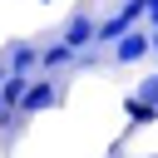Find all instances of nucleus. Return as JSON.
Instances as JSON below:
<instances>
[{"label":"nucleus","instance_id":"obj_1","mask_svg":"<svg viewBox=\"0 0 158 158\" xmlns=\"http://www.w3.org/2000/svg\"><path fill=\"white\" fill-rule=\"evenodd\" d=\"M153 54V35H143V30H128V35H118V44H114V59L118 64H138V59H148Z\"/></svg>","mask_w":158,"mask_h":158},{"label":"nucleus","instance_id":"obj_2","mask_svg":"<svg viewBox=\"0 0 158 158\" xmlns=\"http://www.w3.org/2000/svg\"><path fill=\"white\" fill-rule=\"evenodd\" d=\"M54 104H59L54 79H30V89H25V99H20V114H40V109H54Z\"/></svg>","mask_w":158,"mask_h":158},{"label":"nucleus","instance_id":"obj_3","mask_svg":"<svg viewBox=\"0 0 158 158\" xmlns=\"http://www.w3.org/2000/svg\"><path fill=\"white\" fill-rule=\"evenodd\" d=\"M94 30H99V25H94V15H89V10H74V15H69V25H64V40H69L74 49H89V44H94Z\"/></svg>","mask_w":158,"mask_h":158},{"label":"nucleus","instance_id":"obj_4","mask_svg":"<svg viewBox=\"0 0 158 158\" xmlns=\"http://www.w3.org/2000/svg\"><path fill=\"white\" fill-rule=\"evenodd\" d=\"M25 89H30V74H25V69H10V74H5V84H0V104L15 114V109H20V99H25Z\"/></svg>","mask_w":158,"mask_h":158},{"label":"nucleus","instance_id":"obj_5","mask_svg":"<svg viewBox=\"0 0 158 158\" xmlns=\"http://www.w3.org/2000/svg\"><path fill=\"white\" fill-rule=\"evenodd\" d=\"M123 114L133 118V128H148V123H158V104H148V99H138V94H128V99H123Z\"/></svg>","mask_w":158,"mask_h":158},{"label":"nucleus","instance_id":"obj_6","mask_svg":"<svg viewBox=\"0 0 158 158\" xmlns=\"http://www.w3.org/2000/svg\"><path fill=\"white\" fill-rule=\"evenodd\" d=\"M79 49L69 44V40H59V44H49V49H40V69H64L69 59H74Z\"/></svg>","mask_w":158,"mask_h":158},{"label":"nucleus","instance_id":"obj_7","mask_svg":"<svg viewBox=\"0 0 158 158\" xmlns=\"http://www.w3.org/2000/svg\"><path fill=\"white\" fill-rule=\"evenodd\" d=\"M5 59H10V69H25V74H30V69L40 64V44H10Z\"/></svg>","mask_w":158,"mask_h":158},{"label":"nucleus","instance_id":"obj_8","mask_svg":"<svg viewBox=\"0 0 158 158\" xmlns=\"http://www.w3.org/2000/svg\"><path fill=\"white\" fill-rule=\"evenodd\" d=\"M133 94H138V99H148V104H158V74H148V79H143Z\"/></svg>","mask_w":158,"mask_h":158},{"label":"nucleus","instance_id":"obj_9","mask_svg":"<svg viewBox=\"0 0 158 158\" xmlns=\"http://www.w3.org/2000/svg\"><path fill=\"white\" fill-rule=\"evenodd\" d=\"M148 25L158 30V0H148Z\"/></svg>","mask_w":158,"mask_h":158},{"label":"nucleus","instance_id":"obj_10","mask_svg":"<svg viewBox=\"0 0 158 158\" xmlns=\"http://www.w3.org/2000/svg\"><path fill=\"white\" fill-rule=\"evenodd\" d=\"M153 54H158V30H153Z\"/></svg>","mask_w":158,"mask_h":158}]
</instances>
